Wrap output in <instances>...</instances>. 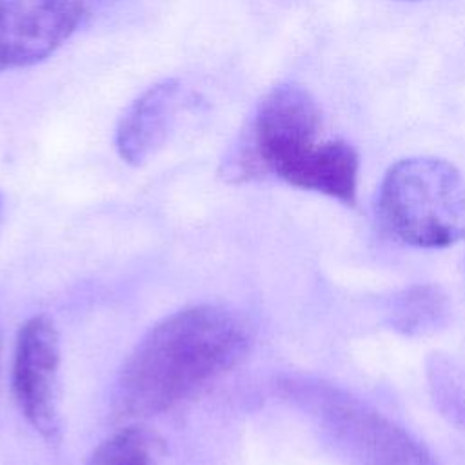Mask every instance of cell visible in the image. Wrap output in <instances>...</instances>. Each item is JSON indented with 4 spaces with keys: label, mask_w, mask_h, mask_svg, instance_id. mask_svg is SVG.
I'll use <instances>...</instances> for the list:
<instances>
[{
    "label": "cell",
    "mask_w": 465,
    "mask_h": 465,
    "mask_svg": "<svg viewBox=\"0 0 465 465\" xmlns=\"http://www.w3.org/2000/svg\"><path fill=\"white\" fill-rule=\"evenodd\" d=\"M322 111L302 85L280 84L258 102L238 145L229 153L227 180L243 182L272 174L285 183L356 203L360 158L341 140H322Z\"/></svg>",
    "instance_id": "cell-2"
},
{
    "label": "cell",
    "mask_w": 465,
    "mask_h": 465,
    "mask_svg": "<svg viewBox=\"0 0 465 465\" xmlns=\"http://www.w3.org/2000/svg\"><path fill=\"white\" fill-rule=\"evenodd\" d=\"M305 403L345 465H441L407 429L343 389L305 385Z\"/></svg>",
    "instance_id": "cell-4"
},
{
    "label": "cell",
    "mask_w": 465,
    "mask_h": 465,
    "mask_svg": "<svg viewBox=\"0 0 465 465\" xmlns=\"http://www.w3.org/2000/svg\"><path fill=\"white\" fill-rule=\"evenodd\" d=\"M376 213L381 227L407 245L449 247L465 236V180L443 158H401L380 182Z\"/></svg>",
    "instance_id": "cell-3"
},
{
    "label": "cell",
    "mask_w": 465,
    "mask_h": 465,
    "mask_svg": "<svg viewBox=\"0 0 465 465\" xmlns=\"http://www.w3.org/2000/svg\"><path fill=\"white\" fill-rule=\"evenodd\" d=\"M450 302L445 291L432 283H414L396 292L389 303V325L405 336H427L447 325Z\"/></svg>",
    "instance_id": "cell-8"
},
{
    "label": "cell",
    "mask_w": 465,
    "mask_h": 465,
    "mask_svg": "<svg viewBox=\"0 0 465 465\" xmlns=\"http://www.w3.org/2000/svg\"><path fill=\"white\" fill-rule=\"evenodd\" d=\"M98 2H109V0H98Z\"/></svg>",
    "instance_id": "cell-12"
},
{
    "label": "cell",
    "mask_w": 465,
    "mask_h": 465,
    "mask_svg": "<svg viewBox=\"0 0 465 465\" xmlns=\"http://www.w3.org/2000/svg\"><path fill=\"white\" fill-rule=\"evenodd\" d=\"M0 347H2V334H0Z\"/></svg>",
    "instance_id": "cell-11"
},
{
    "label": "cell",
    "mask_w": 465,
    "mask_h": 465,
    "mask_svg": "<svg viewBox=\"0 0 465 465\" xmlns=\"http://www.w3.org/2000/svg\"><path fill=\"white\" fill-rule=\"evenodd\" d=\"M85 0H0V71L35 65L78 29Z\"/></svg>",
    "instance_id": "cell-5"
},
{
    "label": "cell",
    "mask_w": 465,
    "mask_h": 465,
    "mask_svg": "<svg viewBox=\"0 0 465 465\" xmlns=\"http://www.w3.org/2000/svg\"><path fill=\"white\" fill-rule=\"evenodd\" d=\"M425 376L436 411L465 430V361L447 352H430L425 360Z\"/></svg>",
    "instance_id": "cell-9"
},
{
    "label": "cell",
    "mask_w": 465,
    "mask_h": 465,
    "mask_svg": "<svg viewBox=\"0 0 465 465\" xmlns=\"http://www.w3.org/2000/svg\"><path fill=\"white\" fill-rule=\"evenodd\" d=\"M162 441L143 427H125L91 452L87 465H158Z\"/></svg>",
    "instance_id": "cell-10"
},
{
    "label": "cell",
    "mask_w": 465,
    "mask_h": 465,
    "mask_svg": "<svg viewBox=\"0 0 465 465\" xmlns=\"http://www.w3.org/2000/svg\"><path fill=\"white\" fill-rule=\"evenodd\" d=\"M58 363L60 340L53 320L44 314L29 318L16 336L13 392L25 420L47 440H56L60 430L56 412Z\"/></svg>",
    "instance_id": "cell-6"
},
{
    "label": "cell",
    "mask_w": 465,
    "mask_h": 465,
    "mask_svg": "<svg viewBox=\"0 0 465 465\" xmlns=\"http://www.w3.org/2000/svg\"><path fill=\"white\" fill-rule=\"evenodd\" d=\"M180 91V82L167 78L147 87L125 109L114 134L124 162L140 165L163 145L176 118Z\"/></svg>",
    "instance_id": "cell-7"
},
{
    "label": "cell",
    "mask_w": 465,
    "mask_h": 465,
    "mask_svg": "<svg viewBox=\"0 0 465 465\" xmlns=\"http://www.w3.org/2000/svg\"><path fill=\"white\" fill-rule=\"evenodd\" d=\"M247 349V325L222 305L173 312L151 327L122 363L113 407L129 418L160 414L231 369Z\"/></svg>",
    "instance_id": "cell-1"
}]
</instances>
